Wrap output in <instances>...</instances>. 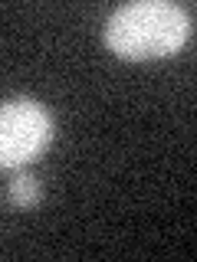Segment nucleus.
<instances>
[{"label":"nucleus","instance_id":"obj_2","mask_svg":"<svg viewBox=\"0 0 197 262\" xmlns=\"http://www.w3.org/2000/svg\"><path fill=\"white\" fill-rule=\"evenodd\" d=\"M53 115L36 98L0 102V170H16L36 161L53 144Z\"/></svg>","mask_w":197,"mask_h":262},{"label":"nucleus","instance_id":"obj_1","mask_svg":"<svg viewBox=\"0 0 197 262\" xmlns=\"http://www.w3.org/2000/svg\"><path fill=\"white\" fill-rule=\"evenodd\" d=\"M194 20L171 0H135L119 7L105 23V46L119 59L145 62L178 53L191 39Z\"/></svg>","mask_w":197,"mask_h":262},{"label":"nucleus","instance_id":"obj_3","mask_svg":"<svg viewBox=\"0 0 197 262\" xmlns=\"http://www.w3.org/2000/svg\"><path fill=\"white\" fill-rule=\"evenodd\" d=\"M36 200H40V180L33 174H16L10 180V203L20 210H30L36 207Z\"/></svg>","mask_w":197,"mask_h":262}]
</instances>
